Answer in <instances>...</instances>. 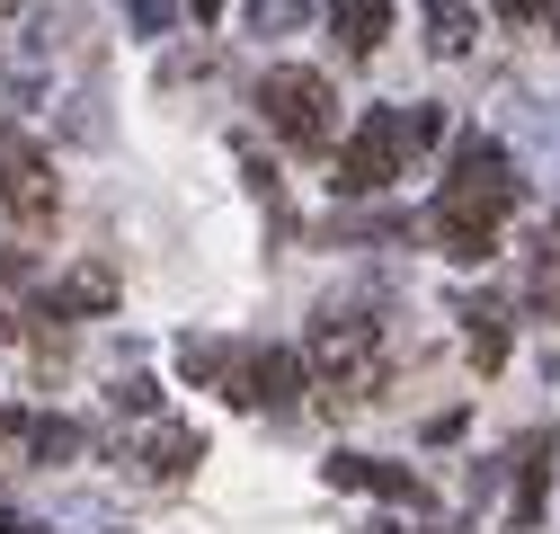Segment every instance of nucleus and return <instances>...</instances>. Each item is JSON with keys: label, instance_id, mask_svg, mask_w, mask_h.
<instances>
[{"label": "nucleus", "instance_id": "1", "mask_svg": "<svg viewBox=\"0 0 560 534\" xmlns=\"http://www.w3.org/2000/svg\"><path fill=\"white\" fill-rule=\"evenodd\" d=\"M516 178L525 170L489 143V134H463V143H454V170H445L436 214H428V232H436V249L454 267H480L489 249H499V223L516 214Z\"/></svg>", "mask_w": 560, "mask_h": 534}, {"label": "nucleus", "instance_id": "2", "mask_svg": "<svg viewBox=\"0 0 560 534\" xmlns=\"http://www.w3.org/2000/svg\"><path fill=\"white\" fill-rule=\"evenodd\" d=\"M445 143V107H374L338 143V196H392L418 152Z\"/></svg>", "mask_w": 560, "mask_h": 534}, {"label": "nucleus", "instance_id": "3", "mask_svg": "<svg viewBox=\"0 0 560 534\" xmlns=\"http://www.w3.org/2000/svg\"><path fill=\"white\" fill-rule=\"evenodd\" d=\"M258 116L276 143H294V152H320L329 134H338V98L320 72H303V62H276V72L258 81Z\"/></svg>", "mask_w": 560, "mask_h": 534}, {"label": "nucleus", "instance_id": "4", "mask_svg": "<svg viewBox=\"0 0 560 534\" xmlns=\"http://www.w3.org/2000/svg\"><path fill=\"white\" fill-rule=\"evenodd\" d=\"M374 348H383V329H374L365 312H320V321H312V339H303V357H312V383H320L329 400H357V392H365V374H374Z\"/></svg>", "mask_w": 560, "mask_h": 534}, {"label": "nucleus", "instance_id": "5", "mask_svg": "<svg viewBox=\"0 0 560 534\" xmlns=\"http://www.w3.org/2000/svg\"><path fill=\"white\" fill-rule=\"evenodd\" d=\"M312 392V357L303 348H249V357H232V374H223V400L232 410H285V400H303Z\"/></svg>", "mask_w": 560, "mask_h": 534}, {"label": "nucleus", "instance_id": "6", "mask_svg": "<svg viewBox=\"0 0 560 534\" xmlns=\"http://www.w3.org/2000/svg\"><path fill=\"white\" fill-rule=\"evenodd\" d=\"M54 161H45V143L27 125H0V206H10L19 223H45L54 214Z\"/></svg>", "mask_w": 560, "mask_h": 534}, {"label": "nucleus", "instance_id": "7", "mask_svg": "<svg viewBox=\"0 0 560 534\" xmlns=\"http://www.w3.org/2000/svg\"><path fill=\"white\" fill-rule=\"evenodd\" d=\"M329 481L338 490H374L392 508H436V490L409 473V463H374V454H329Z\"/></svg>", "mask_w": 560, "mask_h": 534}, {"label": "nucleus", "instance_id": "8", "mask_svg": "<svg viewBox=\"0 0 560 534\" xmlns=\"http://www.w3.org/2000/svg\"><path fill=\"white\" fill-rule=\"evenodd\" d=\"M551 463H560V437H551V428H525V445H516V490H508V508H516V534H525V525H542Z\"/></svg>", "mask_w": 560, "mask_h": 534}, {"label": "nucleus", "instance_id": "9", "mask_svg": "<svg viewBox=\"0 0 560 534\" xmlns=\"http://www.w3.org/2000/svg\"><path fill=\"white\" fill-rule=\"evenodd\" d=\"M392 36V0H329V45L338 62H374Z\"/></svg>", "mask_w": 560, "mask_h": 534}, {"label": "nucleus", "instance_id": "10", "mask_svg": "<svg viewBox=\"0 0 560 534\" xmlns=\"http://www.w3.org/2000/svg\"><path fill=\"white\" fill-rule=\"evenodd\" d=\"M508 134L525 143V161H534V178L542 187H560V134L542 125V98H508Z\"/></svg>", "mask_w": 560, "mask_h": 534}, {"label": "nucleus", "instance_id": "11", "mask_svg": "<svg viewBox=\"0 0 560 534\" xmlns=\"http://www.w3.org/2000/svg\"><path fill=\"white\" fill-rule=\"evenodd\" d=\"M116 303V277L107 267H72L54 294H45V321H90V312H107Z\"/></svg>", "mask_w": 560, "mask_h": 534}, {"label": "nucleus", "instance_id": "12", "mask_svg": "<svg viewBox=\"0 0 560 534\" xmlns=\"http://www.w3.org/2000/svg\"><path fill=\"white\" fill-rule=\"evenodd\" d=\"M196 454H205V437L170 419V428L143 437V473H152V481H187V473H196Z\"/></svg>", "mask_w": 560, "mask_h": 534}, {"label": "nucleus", "instance_id": "13", "mask_svg": "<svg viewBox=\"0 0 560 534\" xmlns=\"http://www.w3.org/2000/svg\"><path fill=\"white\" fill-rule=\"evenodd\" d=\"M428 45H436V54H471V45H480L471 0H428Z\"/></svg>", "mask_w": 560, "mask_h": 534}, {"label": "nucleus", "instance_id": "14", "mask_svg": "<svg viewBox=\"0 0 560 534\" xmlns=\"http://www.w3.org/2000/svg\"><path fill=\"white\" fill-rule=\"evenodd\" d=\"M463 321H471V365L499 374V365H508V303H471Z\"/></svg>", "mask_w": 560, "mask_h": 534}, {"label": "nucleus", "instance_id": "15", "mask_svg": "<svg viewBox=\"0 0 560 534\" xmlns=\"http://www.w3.org/2000/svg\"><path fill=\"white\" fill-rule=\"evenodd\" d=\"M525 303L560 321V223L542 232V249H534V267H525Z\"/></svg>", "mask_w": 560, "mask_h": 534}, {"label": "nucleus", "instance_id": "16", "mask_svg": "<svg viewBox=\"0 0 560 534\" xmlns=\"http://www.w3.org/2000/svg\"><path fill=\"white\" fill-rule=\"evenodd\" d=\"M27 454L45 463V473H62V463L81 454V428L72 419H27Z\"/></svg>", "mask_w": 560, "mask_h": 534}, {"label": "nucleus", "instance_id": "17", "mask_svg": "<svg viewBox=\"0 0 560 534\" xmlns=\"http://www.w3.org/2000/svg\"><path fill=\"white\" fill-rule=\"evenodd\" d=\"M303 10H312V0H241V19H249L258 36H294Z\"/></svg>", "mask_w": 560, "mask_h": 534}, {"label": "nucleus", "instance_id": "18", "mask_svg": "<svg viewBox=\"0 0 560 534\" xmlns=\"http://www.w3.org/2000/svg\"><path fill=\"white\" fill-rule=\"evenodd\" d=\"M116 410H133V419L161 410V383H152V374H125V383H116Z\"/></svg>", "mask_w": 560, "mask_h": 534}, {"label": "nucleus", "instance_id": "19", "mask_svg": "<svg viewBox=\"0 0 560 534\" xmlns=\"http://www.w3.org/2000/svg\"><path fill=\"white\" fill-rule=\"evenodd\" d=\"M133 27H143V36H170L178 10H170V0H133Z\"/></svg>", "mask_w": 560, "mask_h": 534}, {"label": "nucleus", "instance_id": "20", "mask_svg": "<svg viewBox=\"0 0 560 534\" xmlns=\"http://www.w3.org/2000/svg\"><path fill=\"white\" fill-rule=\"evenodd\" d=\"M542 10H551V0H499V19H508V27H534Z\"/></svg>", "mask_w": 560, "mask_h": 534}, {"label": "nucleus", "instance_id": "21", "mask_svg": "<svg viewBox=\"0 0 560 534\" xmlns=\"http://www.w3.org/2000/svg\"><path fill=\"white\" fill-rule=\"evenodd\" d=\"M0 534H45V525H36V516H27L19 499H10V508H0Z\"/></svg>", "mask_w": 560, "mask_h": 534}, {"label": "nucleus", "instance_id": "22", "mask_svg": "<svg viewBox=\"0 0 560 534\" xmlns=\"http://www.w3.org/2000/svg\"><path fill=\"white\" fill-rule=\"evenodd\" d=\"M187 19H205V27H214V19H223V0H187Z\"/></svg>", "mask_w": 560, "mask_h": 534}, {"label": "nucleus", "instance_id": "23", "mask_svg": "<svg viewBox=\"0 0 560 534\" xmlns=\"http://www.w3.org/2000/svg\"><path fill=\"white\" fill-rule=\"evenodd\" d=\"M19 428H27V419H19V410H0V437H19Z\"/></svg>", "mask_w": 560, "mask_h": 534}, {"label": "nucleus", "instance_id": "24", "mask_svg": "<svg viewBox=\"0 0 560 534\" xmlns=\"http://www.w3.org/2000/svg\"><path fill=\"white\" fill-rule=\"evenodd\" d=\"M10 339H19V321H10V312H0V348H10Z\"/></svg>", "mask_w": 560, "mask_h": 534}, {"label": "nucleus", "instance_id": "25", "mask_svg": "<svg viewBox=\"0 0 560 534\" xmlns=\"http://www.w3.org/2000/svg\"><path fill=\"white\" fill-rule=\"evenodd\" d=\"M365 534H400V525H365Z\"/></svg>", "mask_w": 560, "mask_h": 534}]
</instances>
